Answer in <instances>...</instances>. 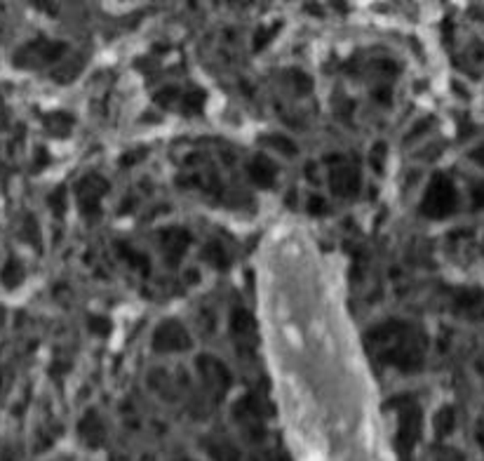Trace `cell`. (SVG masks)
Instances as JSON below:
<instances>
[{"label": "cell", "instance_id": "cell-1", "mask_svg": "<svg viewBox=\"0 0 484 461\" xmlns=\"http://www.w3.org/2000/svg\"><path fill=\"white\" fill-rule=\"evenodd\" d=\"M372 339L377 344H383V358L390 362H397L400 367H414L419 362V346H416L414 337H407V327L397 325V335L392 332V325L381 327L379 332H374Z\"/></svg>", "mask_w": 484, "mask_h": 461}, {"label": "cell", "instance_id": "cell-4", "mask_svg": "<svg viewBox=\"0 0 484 461\" xmlns=\"http://www.w3.org/2000/svg\"><path fill=\"white\" fill-rule=\"evenodd\" d=\"M331 179H334V191L341 193V196L355 193V189H358V174L350 167H338Z\"/></svg>", "mask_w": 484, "mask_h": 461}, {"label": "cell", "instance_id": "cell-6", "mask_svg": "<svg viewBox=\"0 0 484 461\" xmlns=\"http://www.w3.org/2000/svg\"><path fill=\"white\" fill-rule=\"evenodd\" d=\"M473 158H475V160H480V162H484V149H480V151H477V153H475Z\"/></svg>", "mask_w": 484, "mask_h": 461}, {"label": "cell", "instance_id": "cell-2", "mask_svg": "<svg viewBox=\"0 0 484 461\" xmlns=\"http://www.w3.org/2000/svg\"><path fill=\"white\" fill-rule=\"evenodd\" d=\"M453 205H456V193H453L451 181L447 177H435L423 200V212L428 217H447Z\"/></svg>", "mask_w": 484, "mask_h": 461}, {"label": "cell", "instance_id": "cell-3", "mask_svg": "<svg viewBox=\"0 0 484 461\" xmlns=\"http://www.w3.org/2000/svg\"><path fill=\"white\" fill-rule=\"evenodd\" d=\"M191 342L186 337V332L181 330V325L177 323H167L162 325L155 335V349H162V351H169V349H186Z\"/></svg>", "mask_w": 484, "mask_h": 461}, {"label": "cell", "instance_id": "cell-5", "mask_svg": "<svg viewBox=\"0 0 484 461\" xmlns=\"http://www.w3.org/2000/svg\"><path fill=\"white\" fill-rule=\"evenodd\" d=\"M252 177L257 181H261V184H266V181H270V177H273V169L268 167V162L257 160L252 165Z\"/></svg>", "mask_w": 484, "mask_h": 461}]
</instances>
